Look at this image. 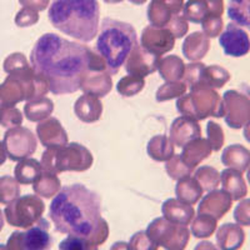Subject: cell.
<instances>
[{"label": "cell", "instance_id": "obj_1", "mask_svg": "<svg viewBox=\"0 0 250 250\" xmlns=\"http://www.w3.org/2000/svg\"><path fill=\"white\" fill-rule=\"evenodd\" d=\"M30 65L55 95L79 90L88 71H106V62L93 49L54 33H46L37 40L30 51Z\"/></svg>", "mask_w": 250, "mask_h": 250}, {"label": "cell", "instance_id": "obj_2", "mask_svg": "<svg viewBox=\"0 0 250 250\" xmlns=\"http://www.w3.org/2000/svg\"><path fill=\"white\" fill-rule=\"evenodd\" d=\"M49 218L59 233L89 240L103 222L99 194L83 184L62 188L51 202Z\"/></svg>", "mask_w": 250, "mask_h": 250}, {"label": "cell", "instance_id": "obj_3", "mask_svg": "<svg viewBox=\"0 0 250 250\" xmlns=\"http://www.w3.org/2000/svg\"><path fill=\"white\" fill-rule=\"evenodd\" d=\"M48 18L51 25L62 34L90 43L99 29L100 6L98 0H53Z\"/></svg>", "mask_w": 250, "mask_h": 250}, {"label": "cell", "instance_id": "obj_4", "mask_svg": "<svg viewBox=\"0 0 250 250\" xmlns=\"http://www.w3.org/2000/svg\"><path fill=\"white\" fill-rule=\"evenodd\" d=\"M138 44L137 31L131 24L111 18L102 20L95 50L106 62V71L110 75L119 73Z\"/></svg>", "mask_w": 250, "mask_h": 250}, {"label": "cell", "instance_id": "obj_5", "mask_svg": "<svg viewBox=\"0 0 250 250\" xmlns=\"http://www.w3.org/2000/svg\"><path fill=\"white\" fill-rule=\"evenodd\" d=\"M49 85L43 77L37 74L31 66L8 74L0 84V113L15 108L18 103L40 99L46 95Z\"/></svg>", "mask_w": 250, "mask_h": 250}, {"label": "cell", "instance_id": "obj_6", "mask_svg": "<svg viewBox=\"0 0 250 250\" xmlns=\"http://www.w3.org/2000/svg\"><path fill=\"white\" fill-rule=\"evenodd\" d=\"M93 163L94 158L89 149L79 143H68L46 148L40 164L43 170L58 175L62 171H85L91 168Z\"/></svg>", "mask_w": 250, "mask_h": 250}, {"label": "cell", "instance_id": "obj_7", "mask_svg": "<svg viewBox=\"0 0 250 250\" xmlns=\"http://www.w3.org/2000/svg\"><path fill=\"white\" fill-rule=\"evenodd\" d=\"M176 110L183 117L199 122L209 117H224L222 97L214 89H195L183 95L176 102Z\"/></svg>", "mask_w": 250, "mask_h": 250}, {"label": "cell", "instance_id": "obj_8", "mask_svg": "<svg viewBox=\"0 0 250 250\" xmlns=\"http://www.w3.org/2000/svg\"><path fill=\"white\" fill-rule=\"evenodd\" d=\"M44 210L45 204L40 196L26 194L6 205L4 216L9 225L29 229L43 218Z\"/></svg>", "mask_w": 250, "mask_h": 250}, {"label": "cell", "instance_id": "obj_9", "mask_svg": "<svg viewBox=\"0 0 250 250\" xmlns=\"http://www.w3.org/2000/svg\"><path fill=\"white\" fill-rule=\"evenodd\" d=\"M145 231L154 243L165 250H185L190 240V231L185 225L169 222L164 216L154 219Z\"/></svg>", "mask_w": 250, "mask_h": 250}, {"label": "cell", "instance_id": "obj_10", "mask_svg": "<svg viewBox=\"0 0 250 250\" xmlns=\"http://www.w3.org/2000/svg\"><path fill=\"white\" fill-rule=\"evenodd\" d=\"M6 155L13 162L26 159L37 151L38 140L34 133L24 126H15L6 130L3 140Z\"/></svg>", "mask_w": 250, "mask_h": 250}, {"label": "cell", "instance_id": "obj_11", "mask_svg": "<svg viewBox=\"0 0 250 250\" xmlns=\"http://www.w3.org/2000/svg\"><path fill=\"white\" fill-rule=\"evenodd\" d=\"M224 120L231 129L244 128L250 123V98L236 90H228L223 95Z\"/></svg>", "mask_w": 250, "mask_h": 250}, {"label": "cell", "instance_id": "obj_12", "mask_svg": "<svg viewBox=\"0 0 250 250\" xmlns=\"http://www.w3.org/2000/svg\"><path fill=\"white\" fill-rule=\"evenodd\" d=\"M219 44L228 57L242 58L250 51L249 35L235 23L228 24L227 29L219 35Z\"/></svg>", "mask_w": 250, "mask_h": 250}, {"label": "cell", "instance_id": "obj_13", "mask_svg": "<svg viewBox=\"0 0 250 250\" xmlns=\"http://www.w3.org/2000/svg\"><path fill=\"white\" fill-rule=\"evenodd\" d=\"M140 45L146 51L154 55L162 57L170 50H173L175 45V37L171 31L167 28H156V26L148 25L143 29Z\"/></svg>", "mask_w": 250, "mask_h": 250}, {"label": "cell", "instance_id": "obj_14", "mask_svg": "<svg viewBox=\"0 0 250 250\" xmlns=\"http://www.w3.org/2000/svg\"><path fill=\"white\" fill-rule=\"evenodd\" d=\"M160 59H162V57L151 54L138 44L131 50L128 59L125 62V70L129 75H138V77L145 78L153 74L154 71L158 69Z\"/></svg>", "mask_w": 250, "mask_h": 250}, {"label": "cell", "instance_id": "obj_15", "mask_svg": "<svg viewBox=\"0 0 250 250\" xmlns=\"http://www.w3.org/2000/svg\"><path fill=\"white\" fill-rule=\"evenodd\" d=\"M184 0H151L146 10L150 25L165 28L175 15L182 14Z\"/></svg>", "mask_w": 250, "mask_h": 250}, {"label": "cell", "instance_id": "obj_16", "mask_svg": "<svg viewBox=\"0 0 250 250\" xmlns=\"http://www.w3.org/2000/svg\"><path fill=\"white\" fill-rule=\"evenodd\" d=\"M224 14V0H188L183 15L188 21L202 24L208 17Z\"/></svg>", "mask_w": 250, "mask_h": 250}, {"label": "cell", "instance_id": "obj_17", "mask_svg": "<svg viewBox=\"0 0 250 250\" xmlns=\"http://www.w3.org/2000/svg\"><path fill=\"white\" fill-rule=\"evenodd\" d=\"M233 205V199L231 196L225 190H215L209 191L208 195L203 198L198 207V214H208L213 216L216 220H220L228 211L231 209Z\"/></svg>", "mask_w": 250, "mask_h": 250}, {"label": "cell", "instance_id": "obj_18", "mask_svg": "<svg viewBox=\"0 0 250 250\" xmlns=\"http://www.w3.org/2000/svg\"><path fill=\"white\" fill-rule=\"evenodd\" d=\"M202 135V128L196 120L188 117L176 118L170 126V142L174 146L183 148L184 145L194 139H198Z\"/></svg>", "mask_w": 250, "mask_h": 250}, {"label": "cell", "instance_id": "obj_19", "mask_svg": "<svg viewBox=\"0 0 250 250\" xmlns=\"http://www.w3.org/2000/svg\"><path fill=\"white\" fill-rule=\"evenodd\" d=\"M37 135L45 148L68 144V134L57 118L49 117L37 126Z\"/></svg>", "mask_w": 250, "mask_h": 250}, {"label": "cell", "instance_id": "obj_20", "mask_svg": "<svg viewBox=\"0 0 250 250\" xmlns=\"http://www.w3.org/2000/svg\"><path fill=\"white\" fill-rule=\"evenodd\" d=\"M50 224L46 219H40L34 227L23 233L24 250H50L53 239L49 234Z\"/></svg>", "mask_w": 250, "mask_h": 250}, {"label": "cell", "instance_id": "obj_21", "mask_svg": "<svg viewBox=\"0 0 250 250\" xmlns=\"http://www.w3.org/2000/svg\"><path fill=\"white\" fill-rule=\"evenodd\" d=\"M80 89L84 94L104 98L113 89V80L108 71H88L83 78Z\"/></svg>", "mask_w": 250, "mask_h": 250}, {"label": "cell", "instance_id": "obj_22", "mask_svg": "<svg viewBox=\"0 0 250 250\" xmlns=\"http://www.w3.org/2000/svg\"><path fill=\"white\" fill-rule=\"evenodd\" d=\"M215 238L220 250H240L245 242V231L240 225L225 223L216 230Z\"/></svg>", "mask_w": 250, "mask_h": 250}, {"label": "cell", "instance_id": "obj_23", "mask_svg": "<svg viewBox=\"0 0 250 250\" xmlns=\"http://www.w3.org/2000/svg\"><path fill=\"white\" fill-rule=\"evenodd\" d=\"M74 113L78 119L86 124H93L102 118L103 104L100 98L91 94H84L78 98L74 104Z\"/></svg>", "mask_w": 250, "mask_h": 250}, {"label": "cell", "instance_id": "obj_24", "mask_svg": "<svg viewBox=\"0 0 250 250\" xmlns=\"http://www.w3.org/2000/svg\"><path fill=\"white\" fill-rule=\"evenodd\" d=\"M183 148L184 149L180 154V158L185 163V165H188L191 170H194L200 163L208 159L211 155V151H213L208 140L202 137L191 140L187 145H184Z\"/></svg>", "mask_w": 250, "mask_h": 250}, {"label": "cell", "instance_id": "obj_25", "mask_svg": "<svg viewBox=\"0 0 250 250\" xmlns=\"http://www.w3.org/2000/svg\"><path fill=\"white\" fill-rule=\"evenodd\" d=\"M162 213L167 220L182 225H189L193 222L195 210L193 205L185 204L178 199L165 200L162 205Z\"/></svg>", "mask_w": 250, "mask_h": 250}, {"label": "cell", "instance_id": "obj_26", "mask_svg": "<svg viewBox=\"0 0 250 250\" xmlns=\"http://www.w3.org/2000/svg\"><path fill=\"white\" fill-rule=\"evenodd\" d=\"M210 49V40L202 31H195L188 35L183 43V54L190 62H199Z\"/></svg>", "mask_w": 250, "mask_h": 250}, {"label": "cell", "instance_id": "obj_27", "mask_svg": "<svg viewBox=\"0 0 250 250\" xmlns=\"http://www.w3.org/2000/svg\"><path fill=\"white\" fill-rule=\"evenodd\" d=\"M222 163L228 168L244 173L250 168V150L244 145H229L223 151Z\"/></svg>", "mask_w": 250, "mask_h": 250}, {"label": "cell", "instance_id": "obj_28", "mask_svg": "<svg viewBox=\"0 0 250 250\" xmlns=\"http://www.w3.org/2000/svg\"><path fill=\"white\" fill-rule=\"evenodd\" d=\"M220 183L223 190L227 191L233 200L244 199L248 194V187L243 178V173L228 168L220 173Z\"/></svg>", "mask_w": 250, "mask_h": 250}, {"label": "cell", "instance_id": "obj_29", "mask_svg": "<svg viewBox=\"0 0 250 250\" xmlns=\"http://www.w3.org/2000/svg\"><path fill=\"white\" fill-rule=\"evenodd\" d=\"M230 73L219 65L204 66L200 75L199 84L195 89H220L230 80ZM193 89V90H195Z\"/></svg>", "mask_w": 250, "mask_h": 250}, {"label": "cell", "instance_id": "obj_30", "mask_svg": "<svg viewBox=\"0 0 250 250\" xmlns=\"http://www.w3.org/2000/svg\"><path fill=\"white\" fill-rule=\"evenodd\" d=\"M175 146L165 135H155L146 145V153L151 159L159 163H167L175 155Z\"/></svg>", "mask_w": 250, "mask_h": 250}, {"label": "cell", "instance_id": "obj_31", "mask_svg": "<svg viewBox=\"0 0 250 250\" xmlns=\"http://www.w3.org/2000/svg\"><path fill=\"white\" fill-rule=\"evenodd\" d=\"M203 193H204L203 188L194 176H187L184 179L178 180L175 187L176 199L189 205H194L199 202Z\"/></svg>", "mask_w": 250, "mask_h": 250}, {"label": "cell", "instance_id": "obj_32", "mask_svg": "<svg viewBox=\"0 0 250 250\" xmlns=\"http://www.w3.org/2000/svg\"><path fill=\"white\" fill-rule=\"evenodd\" d=\"M43 173V167L34 158L20 160L14 168V178L19 184H33Z\"/></svg>", "mask_w": 250, "mask_h": 250}, {"label": "cell", "instance_id": "obj_33", "mask_svg": "<svg viewBox=\"0 0 250 250\" xmlns=\"http://www.w3.org/2000/svg\"><path fill=\"white\" fill-rule=\"evenodd\" d=\"M158 71L160 77L168 82H182L184 77L185 64L182 58L176 55H168L167 58L160 59L159 65H158Z\"/></svg>", "mask_w": 250, "mask_h": 250}, {"label": "cell", "instance_id": "obj_34", "mask_svg": "<svg viewBox=\"0 0 250 250\" xmlns=\"http://www.w3.org/2000/svg\"><path fill=\"white\" fill-rule=\"evenodd\" d=\"M53 110H54V103L45 97L26 102V104L24 105V114H25L26 119L34 123L48 119Z\"/></svg>", "mask_w": 250, "mask_h": 250}, {"label": "cell", "instance_id": "obj_35", "mask_svg": "<svg viewBox=\"0 0 250 250\" xmlns=\"http://www.w3.org/2000/svg\"><path fill=\"white\" fill-rule=\"evenodd\" d=\"M60 189H62V183L58 175L45 170H43L39 178L33 183V190L35 191V194L46 199H50L57 195Z\"/></svg>", "mask_w": 250, "mask_h": 250}, {"label": "cell", "instance_id": "obj_36", "mask_svg": "<svg viewBox=\"0 0 250 250\" xmlns=\"http://www.w3.org/2000/svg\"><path fill=\"white\" fill-rule=\"evenodd\" d=\"M227 12L233 23L250 30V0H229Z\"/></svg>", "mask_w": 250, "mask_h": 250}, {"label": "cell", "instance_id": "obj_37", "mask_svg": "<svg viewBox=\"0 0 250 250\" xmlns=\"http://www.w3.org/2000/svg\"><path fill=\"white\" fill-rule=\"evenodd\" d=\"M218 220L208 214H198L191 222V233L198 239H207L216 230Z\"/></svg>", "mask_w": 250, "mask_h": 250}, {"label": "cell", "instance_id": "obj_38", "mask_svg": "<svg viewBox=\"0 0 250 250\" xmlns=\"http://www.w3.org/2000/svg\"><path fill=\"white\" fill-rule=\"evenodd\" d=\"M194 178L196 179V182L199 183L200 187L203 188V190L208 191V193L215 190L219 184H220V173L215 168L208 167V165L196 169Z\"/></svg>", "mask_w": 250, "mask_h": 250}, {"label": "cell", "instance_id": "obj_39", "mask_svg": "<svg viewBox=\"0 0 250 250\" xmlns=\"http://www.w3.org/2000/svg\"><path fill=\"white\" fill-rule=\"evenodd\" d=\"M20 196V185L15 178L4 175L0 178V204H10Z\"/></svg>", "mask_w": 250, "mask_h": 250}, {"label": "cell", "instance_id": "obj_40", "mask_svg": "<svg viewBox=\"0 0 250 250\" xmlns=\"http://www.w3.org/2000/svg\"><path fill=\"white\" fill-rule=\"evenodd\" d=\"M144 78L138 77V75H126L122 78L117 84V91L122 97L130 98L139 94L144 89Z\"/></svg>", "mask_w": 250, "mask_h": 250}, {"label": "cell", "instance_id": "obj_41", "mask_svg": "<svg viewBox=\"0 0 250 250\" xmlns=\"http://www.w3.org/2000/svg\"><path fill=\"white\" fill-rule=\"evenodd\" d=\"M187 84L184 82H168L163 84L155 94L156 102L163 103L183 97L187 93Z\"/></svg>", "mask_w": 250, "mask_h": 250}, {"label": "cell", "instance_id": "obj_42", "mask_svg": "<svg viewBox=\"0 0 250 250\" xmlns=\"http://www.w3.org/2000/svg\"><path fill=\"white\" fill-rule=\"evenodd\" d=\"M165 170H167V173H168V175L170 176L171 179L174 180L184 179L187 176H190L191 173L194 171L188 165H185V163L183 162L180 155H178V154L167 162Z\"/></svg>", "mask_w": 250, "mask_h": 250}, {"label": "cell", "instance_id": "obj_43", "mask_svg": "<svg viewBox=\"0 0 250 250\" xmlns=\"http://www.w3.org/2000/svg\"><path fill=\"white\" fill-rule=\"evenodd\" d=\"M207 140L210 144L213 151H219L223 148L225 142L224 130L218 123L208 122L207 124Z\"/></svg>", "mask_w": 250, "mask_h": 250}, {"label": "cell", "instance_id": "obj_44", "mask_svg": "<svg viewBox=\"0 0 250 250\" xmlns=\"http://www.w3.org/2000/svg\"><path fill=\"white\" fill-rule=\"evenodd\" d=\"M205 64L200 62H193L190 64L185 65V71H184V83L187 84V86L190 90L195 89L199 84L200 75H202V71L204 69Z\"/></svg>", "mask_w": 250, "mask_h": 250}, {"label": "cell", "instance_id": "obj_45", "mask_svg": "<svg viewBox=\"0 0 250 250\" xmlns=\"http://www.w3.org/2000/svg\"><path fill=\"white\" fill-rule=\"evenodd\" d=\"M130 250H158L159 245L154 243L146 231L142 230L134 234L128 243Z\"/></svg>", "mask_w": 250, "mask_h": 250}, {"label": "cell", "instance_id": "obj_46", "mask_svg": "<svg viewBox=\"0 0 250 250\" xmlns=\"http://www.w3.org/2000/svg\"><path fill=\"white\" fill-rule=\"evenodd\" d=\"M98 245H94L88 239L77 235H68L59 244V250H93Z\"/></svg>", "mask_w": 250, "mask_h": 250}, {"label": "cell", "instance_id": "obj_47", "mask_svg": "<svg viewBox=\"0 0 250 250\" xmlns=\"http://www.w3.org/2000/svg\"><path fill=\"white\" fill-rule=\"evenodd\" d=\"M29 66H31L30 62H28L23 53H13L4 60L3 68L6 74H10L13 71L29 68Z\"/></svg>", "mask_w": 250, "mask_h": 250}, {"label": "cell", "instance_id": "obj_48", "mask_svg": "<svg viewBox=\"0 0 250 250\" xmlns=\"http://www.w3.org/2000/svg\"><path fill=\"white\" fill-rule=\"evenodd\" d=\"M223 26H224L223 18L218 17V15H210L202 23L203 33L208 38L219 37L223 33Z\"/></svg>", "mask_w": 250, "mask_h": 250}, {"label": "cell", "instance_id": "obj_49", "mask_svg": "<svg viewBox=\"0 0 250 250\" xmlns=\"http://www.w3.org/2000/svg\"><path fill=\"white\" fill-rule=\"evenodd\" d=\"M23 124V114L19 109L10 108L0 113V125L4 128H15Z\"/></svg>", "mask_w": 250, "mask_h": 250}, {"label": "cell", "instance_id": "obj_50", "mask_svg": "<svg viewBox=\"0 0 250 250\" xmlns=\"http://www.w3.org/2000/svg\"><path fill=\"white\" fill-rule=\"evenodd\" d=\"M39 21V12L30 8H23L18 12L15 17V24L19 28H26L37 24Z\"/></svg>", "mask_w": 250, "mask_h": 250}, {"label": "cell", "instance_id": "obj_51", "mask_svg": "<svg viewBox=\"0 0 250 250\" xmlns=\"http://www.w3.org/2000/svg\"><path fill=\"white\" fill-rule=\"evenodd\" d=\"M234 220L240 227H250V199H242L236 205Z\"/></svg>", "mask_w": 250, "mask_h": 250}, {"label": "cell", "instance_id": "obj_52", "mask_svg": "<svg viewBox=\"0 0 250 250\" xmlns=\"http://www.w3.org/2000/svg\"><path fill=\"white\" fill-rule=\"evenodd\" d=\"M165 28L171 31V34L175 37V39H180L184 35H187V33L189 31V24H188V20L185 19L184 15L179 14L175 15Z\"/></svg>", "mask_w": 250, "mask_h": 250}, {"label": "cell", "instance_id": "obj_53", "mask_svg": "<svg viewBox=\"0 0 250 250\" xmlns=\"http://www.w3.org/2000/svg\"><path fill=\"white\" fill-rule=\"evenodd\" d=\"M6 250H24L23 247V231H14L9 236L5 244Z\"/></svg>", "mask_w": 250, "mask_h": 250}, {"label": "cell", "instance_id": "obj_54", "mask_svg": "<svg viewBox=\"0 0 250 250\" xmlns=\"http://www.w3.org/2000/svg\"><path fill=\"white\" fill-rule=\"evenodd\" d=\"M23 8L34 9L37 12H43L50 5V0H19Z\"/></svg>", "mask_w": 250, "mask_h": 250}, {"label": "cell", "instance_id": "obj_55", "mask_svg": "<svg viewBox=\"0 0 250 250\" xmlns=\"http://www.w3.org/2000/svg\"><path fill=\"white\" fill-rule=\"evenodd\" d=\"M194 250H219L213 243L210 242H200L199 244H196Z\"/></svg>", "mask_w": 250, "mask_h": 250}, {"label": "cell", "instance_id": "obj_56", "mask_svg": "<svg viewBox=\"0 0 250 250\" xmlns=\"http://www.w3.org/2000/svg\"><path fill=\"white\" fill-rule=\"evenodd\" d=\"M110 250H130V249H129L128 243L117 242V243H114V244L111 245Z\"/></svg>", "mask_w": 250, "mask_h": 250}, {"label": "cell", "instance_id": "obj_57", "mask_svg": "<svg viewBox=\"0 0 250 250\" xmlns=\"http://www.w3.org/2000/svg\"><path fill=\"white\" fill-rule=\"evenodd\" d=\"M6 158H8V155H6L4 144H3V142H0V165H3L4 163L6 162Z\"/></svg>", "mask_w": 250, "mask_h": 250}, {"label": "cell", "instance_id": "obj_58", "mask_svg": "<svg viewBox=\"0 0 250 250\" xmlns=\"http://www.w3.org/2000/svg\"><path fill=\"white\" fill-rule=\"evenodd\" d=\"M243 135H244L245 140L250 144V123L244 126V131H243Z\"/></svg>", "mask_w": 250, "mask_h": 250}, {"label": "cell", "instance_id": "obj_59", "mask_svg": "<svg viewBox=\"0 0 250 250\" xmlns=\"http://www.w3.org/2000/svg\"><path fill=\"white\" fill-rule=\"evenodd\" d=\"M3 228H4V215L1 209H0V231L3 230Z\"/></svg>", "mask_w": 250, "mask_h": 250}, {"label": "cell", "instance_id": "obj_60", "mask_svg": "<svg viewBox=\"0 0 250 250\" xmlns=\"http://www.w3.org/2000/svg\"><path fill=\"white\" fill-rule=\"evenodd\" d=\"M129 1L135 4V5H143V4L146 3V0H129Z\"/></svg>", "mask_w": 250, "mask_h": 250}, {"label": "cell", "instance_id": "obj_61", "mask_svg": "<svg viewBox=\"0 0 250 250\" xmlns=\"http://www.w3.org/2000/svg\"><path fill=\"white\" fill-rule=\"evenodd\" d=\"M106 4H117V3H122L123 0H104Z\"/></svg>", "mask_w": 250, "mask_h": 250}, {"label": "cell", "instance_id": "obj_62", "mask_svg": "<svg viewBox=\"0 0 250 250\" xmlns=\"http://www.w3.org/2000/svg\"><path fill=\"white\" fill-rule=\"evenodd\" d=\"M247 178H248V182H249L250 184V168L248 169V174H247Z\"/></svg>", "mask_w": 250, "mask_h": 250}, {"label": "cell", "instance_id": "obj_63", "mask_svg": "<svg viewBox=\"0 0 250 250\" xmlns=\"http://www.w3.org/2000/svg\"><path fill=\"white\" fill-rule=\"evenodd\" d=\"M0 250H6V247L4 244H0Z\"/></svg>", "mask_w": 250, "mask_h": 250}, {"label": "cell", "instance_id": "obj_64", "mask_svg": "<svg viewBox=\"0 0 250 250\" xmlns=\"http://www.w3.org/2000/svg\"><path fill=\"white\" fill-rule=\"evenodd\" d=\"M93 250H99V249H98V247H95Z\"/></svg>", "mask_w": 250, "mask_h": 250}]
</instances>
